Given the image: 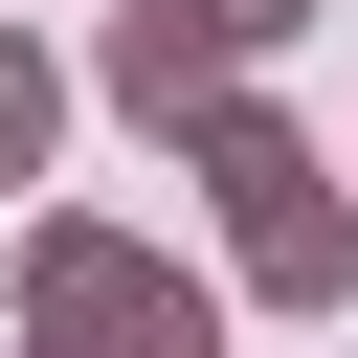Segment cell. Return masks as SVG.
I'll list each match as a JSON object with an SVG mask.
<instances>
[{"instance_id": "obj_1", "label": "cell", "mask_w": 358, "mask_h": 358, "mask_svg": "<svg viewBox=\"0 0 358 358\" xmlns=\"http://www.w3.org/2000/svg\"><path fill=\"white\" fill-rule=\"evenodd\" d=\"M22 358H224V313L134 224H22Z\"/></svg>"}, {"instance_id": "obj_2", "label": "cell", "mask_w": 358, "mask_h": 358, "mask_svg": "<svg viewBox=\"0 0 358 358\" xmlns=\"http://www.w3.org/2000/svg\"><path fill=\"white\" fill-rule=\"evenodd\" d=\"M112 112L201 134V112H224V22H201V0H134V22H112Z\"/></svg>"}, {"instance_id": "obj_3", "label": "cell", "mask_w": 358, "mask_h": 358, "mask_svg": "<svg viewBox=\"0 0 358 358\" xmlns=\"http://www.w3.org/2000/svg\"><path fill=\"white\" fill-rule=\"evenodd\" d=\"M224 224H246V291H268V313H336V291H358V224H336V179H291V201H224Z\"/></svg>"}, {"instance_id": "obj_4", "label": "cell", "mask_w": 358, "mask_h": 358, "mask_svg": "<svg viewBox=\"0 0 358 358\" xmlns=\"http://www.w3.org/2000/svg\"><path fill=\"white\" fill-rule=\"evenodd\" d=\"M179 157H201V179H224V201H291V179H313V134H291V112H246V90H224V112H201V134H179Z\"/></svg>"}, {"instance_id": "obj_5", "label": "cell", "mask_w": 358, "mask_h": 358, "mask_svg": "<svg viewBox=\"0 0 358 358\" xmlns=\"http://www.w3.org/2000/svg\"><path fill=\"white\" fill-rule=\"evenodd\" d=\"M45 134H67V67H45V45L0 22V179H45Z\"/></svg>"}, {"instance_id": "obj_6", "label": "cell", "mask_w": 358, "mask_h": 358, "mask_svg": "<svg viewBox=\"0 0 358 358\" xmlns=\"http://www.w3.org/2000/svg\"><path fill=\"white\" fill-rule=\"evenodd\" d=\"M201 22H224V67H268V45L313 22V0H201Z\"/></svg>"}]
</instances>
